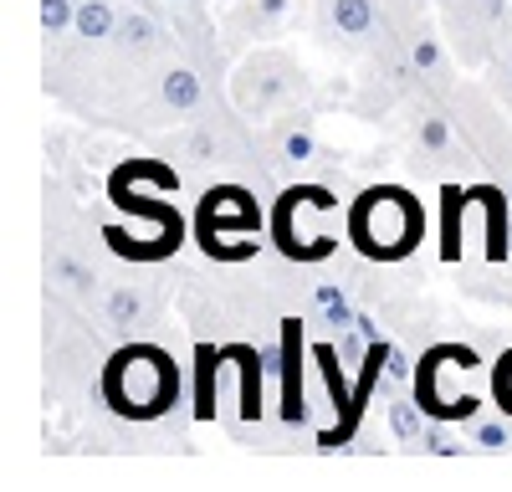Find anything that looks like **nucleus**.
I'll return each mask as SVG.
<instances>
[{"label":"nucleus","instance_id":"nucleus-1","mask_svg":"<svg viewBox=\"0 0 512 492\" xmlns=\"http://www.w3.org/2000/svg\"><path fill=\"white\" fill-rule=\"evenodd\" d=\"M103 400L123 421H159L180 400V364L159 344H128L103 369Z\"/></svg>","mask_w":512,"mask_h":492},{"label":"nucleus","instance_id":"nucleus-2","mask_svg":"<svg viewBox=\"0 0 512 492\" xmlns=\"http://www.w3.org/2000/svg\"><path fill=\"white\" fill-rule=\"evenodd\" d=\"M425 236V211L405 185H369L349 205V241L369 262H405Z\"/></svg>","mask_w":512,"mask_h":492},{"label":"nucleus","instance_id":"nucleus-3","mask_svg":"<svg viewBox=\"0 0 512 492\" xmlns=\"http://www.w3.org/2000/svg\"><path fill=\"white\" fill-rule=\"evenodd\" d=\"M303 416V323L282 318V421L297 426Z\"/></svg>","mask_w":512,"mask_h":492},{"label":"nucleus","instance_id":"nucleus-4","mask_svg":"<svg viewBox=\"0 0 512 492\" xmlns=\"http://www.w3.org/2000/svg\"><path fill=\"white\" fill-rule=\"evenodd\" d=\"M221 359H226V349H210V344H200V354H195V369H200L195 416H200V421L216 416V375H221Z\"/></svg>","mask_w":512,"mask_h":492},{"label":"nucleus","instance_id":"nucleus-5","mask_svg":"<svg viewBox=\"0 0 512 492\" xmlns=\"http://www.w3.org/2000/svg\"><path fill=\"white\" fill-rule=\"evenodd\" d=\"M159 98L175 108V113H190V108H200V77L190 72V67H169L164 72V82H159Z\"/></svg>","mask_w":512,"mask_h":492},{"label":"nucleus","instance_id":"nucleus-6","mask_svg":"<svg viewBox=\"0 0 512 492\" xmlns=\"http://www.w3.org/2000/svg\"><path fill=\"white\" fill-rule=\"evenodd\" d=\"M113 41L123 52H134V57H144V52H154V41H159V26L144 16V11H128V16H118V31H113Z\"/></svg>","mask_w":512,"mask_h":492},{"label":"nucleus","instance_id":"nucleus-7","mask_svg":"<svg viewBox=\"0 0 512 492\" xmlns=\"http://www.w3.org/2000/svg\"><path fill=\"white\" fill-rule=\"evenodd\" d=\"M72 31H77V36H88V41H108V36L118 31V16H113L108 0H82Z\"/></svg>","mask_w":512,"mask_h":492},{"label":"nucleus","instance_id":"nucleus-8","mask_svg":"<svg viewBox=\"0 0 512 492\" xmlns=\"http://www.w3.org/2000/svg\"><path fill=\"white\" fill-rule=\"evenodd\" d=\"M318 369H323V380H328V395H333V405H338V426L349 421V410H354V395H349V385H344V369H338V354L323 344L318 349Z\"/></svg>","mask_w":512,"mask_h":492},{"label":"nucleus","instance_id":"nucleus-9","mask_svg":"<svg viewBox=\"0 0 512 492\" xmlns=\"http://www.w3.org/2000/svg\"><path fill=\"white\" fill-rule=\"evenodd\" d=\"M333 26L338 36H364L374 26V0H333Z\"/></svg>","mask_w":512,"mask_h":492},{"label":"nucleus","instance_id":"nucleus-10","mask_svg":"<svg viewBox=\"0 0 512 492\" xmlns=\"http://www.w3.org/2000/svg\"><path fill=\"white\" fill-rule=\"evenodd\" d=\"M390 426H395L400 441H420V436H425V410L400 395V400H390Z\"/></svg>","mask_w":512,"mask_h":492},{"label":"nucleus","instance_id":"nucleus-11","mask_svg":"<svg viewBox=\"0 0 512 492\" xmlns=\"http://www.w3.org/2000/svg\"><path fill=\"white\" fill-rule=\"evenodd\" d=\"M108 323H139V313H144V298H139V287H113V293H108Z\"/></svg>","mask_w":512,"mask_h":492},{"label":"nucleus","instance_id":"nucleus-12","mask_svg":"<svg viewBox=\"0 0 512 492\" xmlns=\"http://www.w3.org/2000/svg\"><path fill=\"white\" fill-rule=\"evenodd\" d=\"M52 277H62L72 293H93V282H98V272L88 267V262H77V257H52Z\"/></svg>","mask_w":512,"mask_h":492},{"label":"nucleus","instance_id":"nucleus-13","mask_svg":"<svg viewBox=\"0 0 512 492\" xmlns=\"http://www.w3.org/2000/svg\"><path fill=\"white\" fill-rule=\"evenodd\" d=\"M72 21H77V6H72V0H41V26H47L52 36L67 31Z\"/></svg>","mask_w":512,"mask_h":492},{"label":"nucleus","instance_id":"nucleus-14","mask_svg":"<svg viewBox=\"0 0 512 492\" xmlns=\"http://www.w3.org/2000/svg\"><path fill=\"white\" fill-rule=\"evenodd\" d=\"M492 390H497V405H502V416H512V349L502 354L497 364V375H492Z\"/></svg>","mask_w":512,"mask_h":492},{"label":"nucleus","instance_id":"nucleus-15","mask_svg":"<svg viewBox=\"0 0 512 492\" xmlns=\"http://www.w3.org/2000/svg\"><path fill=\"white\" fill-rule=\"evenodd\" d=\"M420 144L441 154V149L451 144V129H446V123H441V118H420Z\"/></svg>","mask_w":512,"mask_h":492},{"label":"nucleus","instance_id":"nucleus-16","mask_svg":"<svg viewBox=\"0 0 512 492\" xmlns=\"http://www.w3.org/2000/svg\"><path fill=\"white\" fill-rule=\"evenodd\" d=\"M313 149H318V144H313V134H303V129H292V134L282 139V154H287V159H297V164L313 159Z\"/></svg>","mask_w":512,"mask_h":492},{"label":"nucleus","instance_id":"nucleus-17","mask_svg":"<svg viewBox=\"0 0 512 492\" xmlns=\"http://www.w3.org/2000/svg\"><path fill=\"white\" fill-rule=\"evenodd\" d=\"M410 62H415L420 72H431V67L441 62V47H436V36H420V41H415V52H410Z\"/></svg>","mask_w":512,"mask_h":492},{"label":"nucleus","instance_id":"nucleus-18","mask_svg":"<svg viewBox=\"0 0 512 492\" xmlns=\"http://www.w3.org/2000/svg\"><path fill=\"white\" fill-rule=\"evenodd\" d=\"M318 308H323L333 323H354V318H349V308H344V298H338L333 287H318Z\"/></svg>","mask_w":512,"mask_h":492},{"label":"nucleus","instance_id":"nucleus-19","mask_svg":"<svg viewBox=\"0 0 512 492\" xmlns=\"http://www.w3.org/2000/svg\"><path fill=\"white\" fill-rule=\"evenodd\" d=\"M507 436H512V431H507V421H482V426H477V441H482V446H492V451H497V446H507Z\"/></svg>","mask_w":512,"mask_h":492},{"label":"nucleus","instance_id":"nucleus-20","mask_svg":"<svg viewBox=\"0 0 512 492\" xmlns=\"http://www.w3.org/2000/svg\"><path fill=\"white\" fill-rule=\"evenodd\" d=\"M190 159H216V134H190Z\"/></svg>","mask_w":512,"mask_h":492},{"label":"nucleus","instance_id":"nucleus-21","mask_svg":"<svg viewBox=\"0 0 512 492\" xmlns=\"http://www.w3.org/2000/svg\"><path fill=\"white\" fill-rule=\"evenodd\" d=\"M282 11V0H262V16H277Z\"/></svg>","mask_w":512,"mask_h":492},{"label":"nucleus","instance_id":"nucleus-22","mask_svg":"<svg viewBox=\"0 0 512 492\" xmlns=\"http://www.w3.org/2000/svg\"><path fill=\"white\" fill-rule=\"evenodd\" d=\"M487 16H492V21L502 16V0H487Z\"/></svg>","mask_w":512,"mask_h":492}]
</instances>
